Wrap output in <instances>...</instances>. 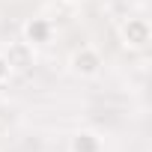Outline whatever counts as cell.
Wrapping results in <instances>:
<instances>
[{"instance_id": "52a82bcc", "label": "cell", "mask_w": 152, "mask_h": 152, "mask_svg": "<svg viewBox=\"0 0 152 152\" xmlns=\"http://www.w3.org/2000/svg\"><path fill=\"white\" fill-rule=\"evenodd\" d=\"M69 3H78V0H69Z\"/></svg>"}, {"instance_id": "6da1fadb", "label": "cell", "mask_w": 152, "mask_h": 152, "mask_svg": "<svg viewBox=\"0 0 152 152\" xmlns=\"http://www.w3.org/2000/svg\"><path fill=\"white\" fill-rule=\"evenodd\" d=\"M119 36H122V45H125V48L140 51V48H146V45L152 42V27H149L146 18H128V21H122Z\"/></svg>"}, {"instance_id": "8992f818", "label": "cell", "mask_w": 152, "mask_h": 152, "mask_svg": "<svg viewBox=\"0 0 152 152\" xmlns=\"http://www.w3.org/2000/svg\"><path fill=\"white\" fill-rule=\"evenodd\" d=\"M9 78H12V66H9V60L3 54H0V84H6Z\"/></svg>"}, {"instance_id": "5b68a950", "label": "cell", "mask_w": 152, "mask_h": 152, "mask_svg": "<svg viewBox=\"0 0 152 152\" xmlns=\"http://www.w3.org/2000/svg\"><path fill=\"white\" fill-rule=\"evenodd\" d=\"M102 137L93 134V131H78V134H72L69 140V152H102Z\"/></svg>"}, {"instance_id": "277c9868", "label": "cell", "mask_w": 152, "mask_h": 152, "mask_svg": "<svg viewBox=\"0 0 152 152\" xmlns=\"http://www.w3.org/2000/svg\"><path fill=\"white\" fill-rule=\"evenodd\" d=\"M3 57L9 60V66H12V72L15 69H21V72H27L33 63H36V51H33V45H27V42H12L6 51H3Z\"/></svg>"}, {"instance_id": "3957f363", "label": "cell", "mask_w": 152, "mask_h": 152, "mask_svg": "<svg viewBox=\"0 0 152 152\" xmlns=\"http://www.w3.org/2000/svg\"><path fill=\"white\" fill-rule=\"evenodd\" d=\"M51 36H54V24L48 21V18H30L27 24H24V42L27 45H48L51 42Z\"/></svg>"}, {"instance_id": "7a4b0ae2", "label": "cell", "mask_w": 152, "mask_h": 152, "mask_svg": "<svg viewBox=\"0 0 152 152\" xmlns=\"http://www.w3.org/2000/svg\"><path fill=\"white\" fill-rule=\"evenodd\" d=\"M72 72L78 75V78H96V75L102 72V54L96 51V48H78L72 54Z\"/></svg>"}]
</instances>
